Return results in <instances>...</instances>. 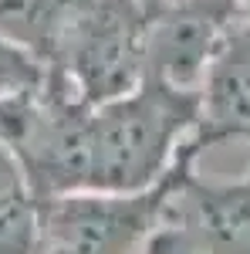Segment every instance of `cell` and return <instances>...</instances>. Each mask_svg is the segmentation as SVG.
I'll use <instances>...</instances> for the list:
<instances>
[{
    "instance_id": "cell-1",
    "label": "cell",
    "mask_w": 250,
    "mask_h": 254,
    "mask_svg": "<svg viewBox=\"0 0 250 254\" xmlns=\"http://www.w3.org/2000/svg\"><path fill=\"white\" fill-rule=\"evenodd\" d=\"M200 126V92L142 78L132 92L92 109L88 190H149L169 176Z\"/></svg>"
},
{
    "instance_id": "cell-2",
    "label": "cell",
    "mask_w": 250,
    "mask_h": 254,
    "mask_svg": "<svg viewBox=\"0 0 250 254\" xmlns=\"http://www.w3.org/2000/svg\"><path fill=\"white\" fill-rule=\"evenodd\" d=\"M200 142L190 139L169 176L149 190H75L41 203V254H139L190 166L200 159Z\"/></svg>"
},
{
    "instance_id": "cell-3",
    "label": "cell",
    "mask_w": 250,
    "mask_h": 254,
    "mask_svg": "<svg viewBox=\"0 0 250 254\" xmlns=\"http://www.w3.org/2000/svg\"><path fill=\"white\" fill-rule=\"evenodd\" d=\"M149 17V0H75L48 68L92 109L125 95L146 78Z\"/></svg>"
},
{
    "instance_id": "cell-4",
    "label": "cell",
    "mask_w": 250,
    "mask_h": 254,
    "mask_svg": "<svg viewBox=\"0 0 250 254\" xmlns=\"http://www.w3.org/2000/svg\"><path fill=\"white\" fill-rule=\"evenodd\" d=\"M237 24V0L152 3L146 34V78L183 92H200L220 44Z\"/></svg>"
},
{
    "instance_id": "cell-5",
    "label": "cell",
    "mask_w": 250,
    "mask_h": 254,
    "mask_svg": "<svg viewBox=\"0 0 250 254\" xmlns=\"http://www.w3.org/2000/svg\"><path fill=\"white\" fill-rule=\"evenodd\" d=\"M193 139L200 149L230 139L250 146V24H237L216 51L200 85V126Z\"/></svg>"
},
{
    "instance_id": "cell-6",
    "label": "cell",
    "mask_w": 250,
    "mask_h": 254,
    "mask_svg": "<svg viewBox=\"0 0 250 254\" xmlns=\"http://www.w3.org/2000/svg\"><path fill=\"white\" fill-rule=\"evenodd\" d=\"M169 214L186 220L213 254H250V170L233 180L186 170Z\"/></svg>"
},
{
    "instance_id": "cell-7",
    "label": "cell",
    "mask_w": 250,
    "mask_h": 254,
    "mask_svg": "<svg viewBox=\"0 0 250 254\" xmlns=\"http://www.w3.org/2000/svg\"><path fill=\"white\" fill-rule=\"evenodd\" d=\"M75 0H0V38L48 68Z\"/></svg>"
},
{
    "instance_id": "cell-8",
    "label": "cell",
    "mask_w": 250,
    "mask_h": 254,
    "mask_svg": "<svg viewBox=\"0 0 250 254\" xmlns=\"http://www.w3.org/2000/svg\"><path fill=\"white\" fill-rule=\"evenodd\" d=\"M0 254H41V200L27 187L0 193Z\"/></svg>"
},
{
    "instance_id": "cell-9",
    "label": "cell",
    "mask_w": 250,
    "mask_h": 254,
    "mask_svg": "<svg viewBox=\"0 0 250 254\" xmlns=\"http://www.w3.org/2000/svg\"><path fill=\"white\" fill-rule=\"evenodd\" d=\"M139 254H213V251L203 244V237L186 220H179L176 214H166V220L149 234V241L142 244Z\"/></svg>"
},
{
    "instance_id": "cell-10",
    "label": "cell",
    "mask_w": 250,
    "mask_h": 254,
    "mask_svg": "<svg viewBox=\"0 0 250 254\" xmlns=\"http://www.w3.org/2000/svg\"><path fill=\"white\" fill-rule=\"evenodd\" d=\"M44 75H48V68L34 55H27V51H20L10 41L0 38V98L38 85V81H44Z\"/></svg>"
},
{
    "instance_id": "cell-11",
    "label": "cell",
    "mask_w": 250,
    "mask_h": 254,
    "mask_svg": "<svg viewBox=\"0 0 250 254\" xmlns=\"http://www.w3.org/2000/svg\"><path fill=\"white\" fill-rule=\"evenodd\" d=\"M17 187H27V183H24V176H20V166H17V159L0 146V193L17 190Z\"/></svg>"
}]
</instances>
